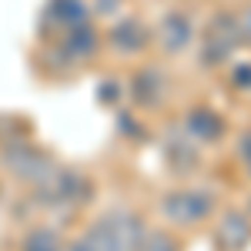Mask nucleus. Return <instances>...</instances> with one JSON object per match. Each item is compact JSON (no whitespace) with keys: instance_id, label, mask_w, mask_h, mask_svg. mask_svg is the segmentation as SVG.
I'll list each match as a JSON object with an SVG mask.
<instances>
[{"instance_id":"obj_1","label":"nucleus","mask_w":251,"mask_h":251,"mask_svg":"<svg viewBox=\"0 0 251 251\" xmlns=\"http://www.w3.org/2000/svg\"><path fill=\"white\" fill-rule=\"evenodd\" d=\"M144 218L131 208H114L100 214L84 234H77L67 251H137L144 238Z\"/></svg>"},{"instance_id":"obj_2","label":"nucleus","mask_w":251,"mask_h":251,"mask_svg":"<svg viewBox=\"0 0 251 251\" xmlns=\"http://www.w3.org/2000/svg\"><path fill=\"white\" fill-rule=\"evenodd\" d=\"M91 194H94V184L87 174H80L77 168H54L37 184V204L50 211H74L91 201Z\"/></svg>"},{"instance_id":"obj_3","label":"nucleus","mask_w":251,"mask_h":251,"mask_svg":"<svg viewBox=\"0 0 251 251\" xmlns=\"http://www.w3.org/2000/svg\"><path fill=\"white\" fill-rule=\"evenodd\" d=\"M241 50V37H238V24H234L231 10H218L201 34V50H198V64L201 67H221L228 64Z\"/></svg>"},{"instance_id":"obj_4","label":"nucleus","mask_w":251,"mask_h":251,"mask_svg":"<svg viewBox=\"0 0 251 251\" xmlns=\"http://www.w3.org/2000/svg\"><path fill=\"white\" fill-rule=\"evenodd\" d=\"M218 208L211 191H201V188H181V191H168L161 201V211L164 218L177 225V228H198L201 221H208Z\"/></svg>"},{"instance_id":"obj_5","label":"nucleus","mask_w":251,"mask_h":251,"mask_svg":"<svg viewBox=\"0 0 251 251\" xmlns=\"http://www.w3.org/2000/svg\"><path fill=\"white\" fill-rule=\"evenodd\" d=\"M0 164L14 174L17 181L30 184V188H37L40 181L57 168V164H54V157L47 154V151H40V148H34V144H24V141L7 144V148H3V154H0Z\"/></svg>"},{"instance_id":"obj_6","label":"nucleus","mask_w":251,"mask_h":251,"mask_svg":"<svg viewBox=\"0 0 251 251\" xmlns=\"http://www.w3.org/2000/svg\"><path fill=\"white\" fill-rule=\"evenodd\" d=\"M97 44H100V37H97L94 24L87 20V24H80V27H71V30H64L60 37H54L50 57L71 67V64H80V60L91 57V54L97 50Z\"/></svg>"},{"instance_id":"obj_7","label":"nucleus","mask_w":251,"mask_h":251,"mask_svg":"<svg viewBox=\"0 0 251 251\" xmlns=\"http://www.w3.org/2000/svg\"><path fill=\"white\" fill-rule=\"evenodd\" d=\"M168 91H171V84H168V74L161 71V67H141L131 84H127V94L134 100L137 107H144V111H157L164 100H168Z\"/></svg>"},{"instance_id":"obj_8","label":"nucleus","mask_w":251,"mask_h":251,"mask_svg":"<svg viewBox=\"0 0 251 251\" xmlns=\"http://www.w3.org/2000/svg\"><path fill=\"white\" fill-rule=\"evenodd\" d=\"M87 20H91V10H87L84 0H47L44 14H40V30L50 34V40H54V37H60L64 30L80 27V24H87Z\"/></svg>"},{"instance_id":"obj_9","label":"nucleus","mask_w":251,"mask_h":251,"mask_svg":"<svg viewBox=\"0 0 251 251\" xmlns=\"http://www.w3.org/2000/svg\"><path fill=\"white\" fill-rule=\"evenodd\" d=\"M161 157H164V164H168L171 174H191L201 164V148L184 134V127L181 131L171 127L164 134V141H161Z\"/></svg>"},{"instance_id":"obj_10","label":"nucleus","mask_w":251,"mask_h":251,"mask_svg":"<svg viewBox=\"0 0 251 251\" xmlns=\"http://www.w3.org/2000/svg\"><path fill=\"white\" fill-rule=\"evenodd\" d=\"M154 40L164 47V54H181L194 40V20L188 10H168L154 30Z\"/></svg>"},{"instance_id":"obj_11","label":"nucleus","mask_w":251,"mask_h":251,"mask_svg":"<svg viewBox=\"0 0 251 251\" xmlns=\"http://www.w3.org/2000/svg\"><path fill=\"white\" fill-rule=\"evenodd\" d=\"M151 40H154V34H151V27H148L141 17L117 20L114 27H111V34H107V44L114 47L117 54H124V57H134V54H141V50H148Z\"/></svg>"},{"instance_id":"obj_12","label":"nucleus","mask_w":251,"mask_h":251,"mask_svg":"<svg viewBox=\"0 0 251 251\" xmlns=\"http://www.w3.org/2000/svg\"><path fill=\"white\" fill-rule=\"evenodd\" d=\"M214 245L218 251H248L251 245V214L248 211H225L214 225Z\"/></svg>"},{"instance_id":"obj_13","label":"nucleus","mask_w":251,"mask_h":251,"mask_svg":"<svg viewBox=\"0 0 251 251\" xmlns=\"http://www.w3.org/2000/svg\"><path fill=\"white\" fill-rule=\"evenodd\" d=\"M225 131H228L225 117L218 111H211V107H191L188 117H184V134L191 137L198 148L201 144H218L225 137Z\"/></svg>"},{"instance_id":"obj_14","label":"nucleus","mask_w":251,"mask_h":251,"mask_svg":"<svg viewBox=\"0 0 251 251\" xmlns=\"http://www.w3.org/2000/svg\"><path fill=\"white\" fill-rule=\"evenodd\" d=\"M20 251H67V245H64V238H60L57 228L37 225V228H30V231L24 234Z\"/></svg>"},{"instance_id":"obj_15","label":"nucleus","mask_w":251,"mask_h":251,"mask_svg":"<svg viewBox=\"0 0 251 251\" xmlns=\"http://www.w3.org/2000/svg\"><path fill=\"white\" fill-rule=\"evenodd\" d=\"M137 251H181V241L164 228H151V231H144Z\"/></svg>"},{"instance_id":"obj_16","label":"nucleus","mask_w":251,"mask_h":251,"mask_svg":"<svg viewBox=\"0 0 251 251\" xmlns=\"http://www.w3.org/2000/svg\"><path fill=\"white\" fill-rule=\"evenodd\" d=\"M234 24H238V37H241V47H251V3L241 7L234 14Z\"/></svg>"},{"instance_id":"obj_17","label":"nucleus","mask_w":251,"mask_h":251,"mask_svg":"<svg viewBox=\"0 0 251 251\" xmlns=\"http://www.w3.org/2000/svg\"><path fill=\"white\" fill-rule=\"evenodd\" d=\"M231 80H234V87H241V91H251V60H241V64H234Z\"/></svg>"},{"instance_id":"obj_18","label":"nucleus","mask_w":251,"mask_h":251,"mask_svg":"<svg viewBox=\"0 0 251 251\" xmlns=\"http://www.w3.org/2000/svg\"><path fill=\"white\" fill-rule=\"evenodd\" d=\"M100 104H117V100H121V97H124V87H121V84H117V80H104V84H100Z\"/></svg>"},{"instance_id":"obj_19","label":"nucleus","mask_w":251,"mask_h":251,"mask_svg":"<svg viewBox=\"0 0 251 251\" xmlns=\"http://www.w3.org/2000/svg\"><path fill=\"white\" fill-rule=\"evenodd\" d=\"M238 157H241V164H245V171L251 174V131L238 137Z\"/></svg>"},{"instance_id":"obj_20","label":"nucleus","mask_w":251,"mask_h":251,"mask_svg":"<svg viewBox=\"0 0 251 251\" xmlns=\"http://www.w3.org/2000/svg\"><path fill=\"white\" fill-rule=\"evenodd\" d=\"M124 7V0H94V14L97 17H111Z\"/></svg>"},{"instance_id":"obj_21","label":"nucleus","mask_w":251,"mask_h":251,"mask_svg":"<svg viewBox=\"0 0 251 251\" xmlns=\"http://www.w3.org/2000/svg\"><path fill=\"white\" fill-rule=\"evenodd\" d=\"M117 124H121V131H127L131 137H137V134H141V127H137L134 114H121V121H117Z\"/></svg>"},{"instance_id":"obj_22","label":"nucleus","mask_w":251,"mask_h":251,"mask_svg":"<svg viewBox=\"0 0 251 251\" xmlns=\"http://www.w3.org/2000/svg\"><path fill=\"white\" fill-rule=\"evenodd\" d=\"M248 214H251V201H248Z\"/></svg>"}]
</instances>
